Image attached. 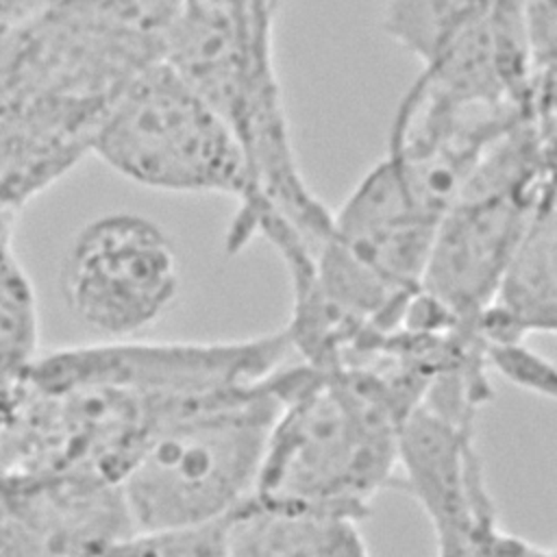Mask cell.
<instances>
[{
	"instance_id": "2e32d148",
	"label": "cell",
	"mask_w": 557,
	"mask_h": 557,
	"mask_svg": "<svg viewBox=\"0 0 557 557\" xmlns=\"http://www.w3.org/2000/svg\"><path fill=\"white\" fill-rule=\"evenodd\" d=\"M59 0H0V41L39 20Z\"/></svg>"
},
{
	"instance_id": "5b68a950",
	"label": "cell",
	"mask_w": 557,
	"mask_h": 557,
	"mask_svg": "<svg viewBox=\"0 0 557 557\" xmlns=\"http://www.w3.org/2000/svg\"><path fill=\"white\" fill-rule=\"evenodd\" d=\"M91 154L154 191L226 196L235 215L255 205L246 154L222 115L165 61L148 65L113 102Z\"/></svg>"
},
{
	"instance_id": "5bb4252c",
	"label": "cell",
	"mask_w": 557,
	"mask_h": 557,
	"mask_svg": "<svg viewBox=\"0 0 557 557\" xmlns=\"http://www.w3.org/2000/svg\"><path fill=\"white\" fill-rule=\"evenodd\" d=\"M435 557H555V550L509 533L498 518H492L461 535L435 542Z\"/></svg>"
},
{
	"instance_id": "9c48e42d",
	"label": "cell",
	"mask_w": 557,
	"mask_h": 557,
	"mask_svg": "<svg viewBox=\"0 0 557 557\" xmlns=\"http://www.w3.org/2000/svg\"><path fill=\"white\" fill-rule=\"evenodd\" d=\"M91 154V135L65 117L0 102V215L20 211Z\"/></svg>"
},
{
	"instance_id": "7a4b0ae2",
	"label": "cell",
	"mask_w": 557,
	"mask_h": 557,
	"mask_svg": "<svg viewBox=\"0 0 557 557\" xmlns=\"http://www.w3.org/2000/svg\"><path fill=\"white\" fill-rule=\"evenodd\" d=\"M407 411L374 374L292 361L252 500L363 520L396 485Z\"/></svg>"
},
{
	"instance_id": "8992f818",
	"label": "cell",
	"mask_w": 557,
	"mask_h": 557,
	"mask_svg": "<svg viewBox=\"0 0 557 557\" xmlns=\"http://www.w3.org/2000/svg\"><path fill=\"white\" fill-rule=\"evenodd\" d=\"M181 285V261L168 233L131 211L83 224L59 268L65 311L102 339L139 337L170 313Z\"/></svg>"
},
{
	"instance_id": "9a60e30c",
	"label": "cell",
	"mask_w": 557,
	"mask_h": 557,
	"mask_svg": "<svg viewBox=\"0 0 557 557\" xmlns=\"http://www.w3.org/2000/svg\"><path fill=\"white\" fill-rule=\"evenodd\" d=\"M516 7L537 78L555 83L557 0H516Z\"/></svg>"
},
{
	"instance_id": "ba28073f",
	"label": "cell",
	"mask_w": 557,
	"mask_h": 557,
	"mask_svg": "<svg viewBox=\"0 0 557 557\" xmlns=\"http://www.w3.org/2000/svg\"><path fill=\"white\" fill-rule=\"evenodd\" d=\"M557 326L555 191L548 194L513 248L494 294L476 320L483 344L527 342Z\"/></svg>"
},
{
	"instance_id": "6da1fadb",
	"label": "cell",
	"mask_w": 557,
	"mask_h": 557,
	"mask_svg": "<svg viewBox=\"0 0 557 557\" xmlns=\"http://www.w3.org/2000/svg\"><path fill=\"white\" fill-rule=\"evenodd\" d=\"M281 0H183L163 61L172 65L235 133L255 185V205L233 215L228 233L246 242L285 224L311 248L331 211L307 185L283 102L274 17Z\"/></svg>"
},
{
	"instance_id": "277c9868",
	"label": "cell",
	"mask_w": 557,
	"mask_h": 557,
	"mask_svg": "<svg viewBox=\"0 0 557 557\" xmlns=\"http://www.w3.org/2000/svg\"><path fill=\"white\" fill-rule=\"evenodd\" d=\"M555 126L533 117L507 131L442 213L420 292L474 324L540 202L555 191Z\"/></svg>"
},
{
	"instance_id": "4fadbf2b",
	"label": "cell",
	"mask_w": 557,
	"mask_h": 557,
	"mask_svg": "<svg viewBox=\"0 0 557 557\" xmlns=\"http://www.w3.org/2000/svg\"><path fill=\"white\" fill-rule=\"evenodd\" d=\"M485 363L490 374L496 372L511 385L540 398H555L557 376L553 361L529 348L527 342L485 344Z\"/></svg>"
},
{
	"instance_id": "30bf717a",
	"label": "cell",
	"mask_w": 557,
	"mask_h": 557,
	"mask_svg": "<svg viewBox=\"0 0 557 557\" xmlns=\"http://www.w3.org/2000/svg\"><path fill=\"white\" fill-rule=\"evenodd\" d=\"M228 557H370L348 516L248 500L224 520Z\"/></svg>"
},
{
	"instance_id": "7c38bea8",
	"label": "cell",
	"mask_w": 557,
	"mask_h": 557,
	"mask_svg": "<svg viewBox=\"0 0 557 557\" xmlns=\"http://www.w3.org/2000/svg\"><path fill=\"white\" fill-rule=\"evenodd\" d=\"M104 557H228L224 520L176 531L131 533Z\"/></svg>"
},
{
	"instance_id": "52a82bcc",
	"label": "cell",
	"mask_w": 557,
	"mask_h": 557,
	"mask_svg": "<svg viewBox=\"0 0 557 557\" xmlns=\"http://www.w3.org/2000/svg\"><path fill=\"white\" fill-rule=\"evenodd\" d=\"M474 429L424 405L400 426L396 485L418 503L435 542L498 518Z\"/></svg>"
},
{
	"instance_id": "3957f363",
	"label": "cell",
	"mask_w": 557,
	"mask_h": 557,
	"mask_svg": "<svg viewBox=\"0 0 557 557\" xmlns=\"http://www.w3.org/2000/svg\"><path fill=\"white\" fill-rule=\"evenodd\" d=\"M289 363L194 405L148 437L120 481L133 533L222 522L255 496Z\"/></svg>"
},
{
	"instance_id": "8fae6325",
	"label": "cell",
	"mask_w": 557,
	"mask_h": 557,
	"mask_svg": "<svg viewBox=\"0 0 557 557\" xmlns=\"http://www.w3.org/2000/svg\"><path fill=\"white\" fill-rule=\"evenodd\" d=\"M15 218L0 215V376L37 357V300L13 250Z\"/></svg>"
}]
</instances>
